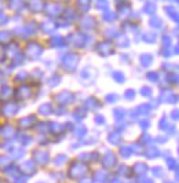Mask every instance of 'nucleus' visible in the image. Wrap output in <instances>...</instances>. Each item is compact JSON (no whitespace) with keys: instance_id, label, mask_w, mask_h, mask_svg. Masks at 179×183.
<instances>
[{"instance_id":"1","label":"nucleus","mask_w":179,"mask_h":183,"mask_svg":"<svg viewBox=\"0 0 179 183\" xmlns=\"http://www.w3.org/2000/svg\"><path fill=\"white\" fill-rule=\"evenodd\" d=\"M6 21H7V18H6L4 15H3V14L0 13V23H4Z\"/></svg>"}]
</instances>
